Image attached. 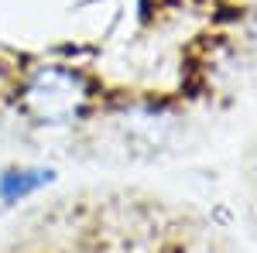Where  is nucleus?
Here are the masks:
<instances>
[{"mask_svg":"<svg viewBox=\"0 0 257 253\" xmlns=\"http://www.w3.org/2000/svg\"><path fill=\"white\" fill-rule=\"evenodd\" d=\"M0 253H247L185 198L144 185L69 192L28 212Z\"/></svg>","mask_w":257,"mask_h":253,"instance_id":"nucleus-1","label":"nucleus"},{"mask_svg":"<svg viewBox=\"0 0 257 253\" xmlns=\"http://www.w3.org/2000/svg\"><path fill=\"white\" fill-rule=\"evenodd\" d=\"M48 181H55L52 168H4L0 171V202L18 205L35 192H41Z\"/></svg>","mask_w":257,"mask_h":253,"instance_id":"nucleus-2","label":"nucleus"},{"mask_svg":"<svg viewBox=\"0 0 257 253\" xmlns=\"http://www.w3.org/2000/svg\"><path fill=\"white\" fill-rule=\"evenodd\" d=\"M240 181H243V215L250 222V233L257 236V134L247 140L243 164H240Z\"/></svg>","mask_w":257,"mask_h":253,"instance_id":"nucleus-3","label":"nucleus"}]
</instances>
